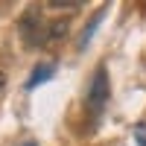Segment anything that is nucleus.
Listing matches in <instances>:
<instances>
[{"label": "nucleus", "mask_w": 146, "mask_h": 146, "mask_svg": "<svg viewBox=\"0 0 146 146\" xmlns=\"http://www.w3.org/2000/svg\"><path fill=\"white\" fill-rule=\"evenodd\" d=\"M102 15H105V9H100V12H96V15H94V21L88 23V27H85V32H82V38H79V50H85V44L91 41V35H94V29H96V23L102 21Z\"/></svg>", "instance_id": "39448f33"}, {"label": "nucleus", "mask_w": 146, "mask_h": 146, "mask_svg": "<svg viewBox=\"0 0 146 146\" xmlns=\"http://www.w3.org/2000/svg\"><path fill=\"white\" fill-rule=\"evenodd\" d=\"M53 73H56V64H38V67L32 70V76H29V82H27V88H38V85L47 82Z\"/></svg>", "instance_id": "7ed1b4c3"}, {"label": "nucleus", "mask_w": 146, "mask_h": 146, "mask_svg": "<svg viewBox=\"0 0 146 146\" xmlns=\"http://www.w3.org/2000/svg\"><path fill=\"white\" fill-rule=\"evenodd\" d=\"M18 32H21V38H23L27 47H35V44L47 41V35H44V21H41V9H38V6H29V9L21 15Z\"/></svg>", "instance_id": "f257e3e1"}, {"label": "nucleus", "mask_w": 146, "mask_h": 146, "mask_svg": "<svg viewBox=\"0 0 146 146\" xmlns=\"http://www.w3.org/2000/svg\"><path fill=\"white\" fill-rule=\"evenodd\" d=\"M135 137L140 140V146H146V131H143V126H137V131H135Z\"/></svg>", "instance_id": "0eeeda50"}, {"label": "nucleus", "mask_w": 146, "mask_h": 146, "mask_svg": "<svg viewBox=\"0 0 146 146\" xmlns=\"http://www.w3.org/2000/svg\"><path fill=\"white\" fill-rule=\"evenodd\" d=\"M67 29H70L67 18H56L50 27H47V41H58V38H64V35H67Z\"/></svg>", "instance_id": "20e7f679"}, {"label": "nucleus", "mask_w": 146, "mask_h": 146, "mask_svg": "<svg viewBox=\"0 0 146 146\" xmlns=\"http://www.w3.org/2000/svg\"><path fill=\"white\" fill-rule=\"evenodd\" d=\"M108 70L105 67H96L94 79H91V88H88V108L91 114H102V108L108 102Z\"/></svg>", "instance_id": "f03ea898"}, {"label": "nucleus", "mask_w": 146, "mask_h": 146, "mask_svg": "<svg viewBox=\"0 0 146 146\" xmlns=\"http://www.w3.org/2000/svg\"><path fill=\"white\" fill-rule=\"evenodd\" d=\"M27 146H35V143H27Z\"/></svg>", "instance_id": "1a4fd4ad"}, {"label": "nucleus", "mask_w": 146, "mask_h": 146, "mask_svg": "<svg viewBox=\"0 0 146 146\" xmlns=\"http://www.w3.org/2000/svg\"><path fill=\"white\" fill-rule=\"evenodd\" d=\"M3 85H6V76H3V73H0V91H3Z\"/></svg>", "instance_id": "6e6552de"}, {"label": "nucleus", "mask_w": 146, "mask_h": 146, "mask_svg": "<svg viewBox=\"0 0 146 146\" xmlns=\"http://www.w3.org/2000/svg\"><path fill=\"white\" fill-rule=\"evenodd\" d=\"M47 6H50V9H79L82 3H79V0H70V3H62V0H50Z\"/></svg>", "instance_id": "423d86ee"}]
</instances>
